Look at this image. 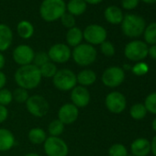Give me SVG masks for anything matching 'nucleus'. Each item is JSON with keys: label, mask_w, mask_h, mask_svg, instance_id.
Masks as SVG:
<instances>
[{"label": "nucleus", "mask_w": 156, "mask_h": 156, "mask_svg": "<svg viewBox=\"0 0 156 156\" xmlns=\"http://www.w3.org/2000/svg\"><path fill=\"white\" fill-rule=\"evenodd\" d=\"M23 156H41V155L36 152H28V153L24 154Z\"/></svg>", "instance_id": "obj_44"}, {"label": "nucleus", "mask_w": 156, "mask_h": 156, "mask_svg": "<svg viewBox=\"0 0 156 156\" xmlns=\"http://www.w3.org/2000/svg\"><path fill=\"white\" fill-rule=\"evenodd\" d=\"M50 62V58H49V55H48V52L46 51H38V52H35V55H34V59H33V64L36 65L37 67H41L42 66L43 64H45L46 62Z\"/></svg>", "instance_id": "obj_33"}, {"label": "nucleus", "mask_w": 156, "mask_h": 156, "mask_svg": "<svg viewBox=\"0 0 156 156\" xmlns=\"http://www.w3.org/2000/svg\"><path fill=\"white\" fill-rule=\"evenodd\" d=\"M83 36L87 43L95 46L100 45L106 41L108 33L104 27L98 24H91L86 27V29L83 30Z\"/></svg>", "instance_id": "obj_9"}, {"label": "nucleus", "mask_w": 156, "mask_h": 156, "mask_svg": "<svg viewBox=\"0 0 156 156\" xmlns=\"http://www.w3.org/2000/svg\"><path fill=\"white\" fill-rule=\"evenodd\" d=\"M144 106L147 109V112L149 111L150 113L156 115V92L150 94L146 98Z\"/></svg>", "instance_id": "obj_32"}, {"label": "nucleus", "mask_w": 156, "mask_h": 156, "mask_svg": "<svg viewBox=\"0 0 156 156\" xmlns=\"http://www.w3.org/2000/svg\"><path fill=\"white\" fill-rule=\"evenodd\" d=\"M125 79V72L119 66H110L107 68L102 75L101 81L107 87L114 88L119 87Z\"/></svg>", "instance_id": "obj_8"}, {"label": "nucleus", "mask_w": 156, "mask_h": 156, "mask_svg": "<svg viewBox=\"0 0 156 156\" xmlns=\"http://www.w3.org/2000/svg\"><path fill=\"white\" fill-rule=\"evenodd\" d=\"M50 61L56 63H65L72 58V50L65 43H55L47 51Z\"/></svg>", "instance_id": "obj_11"}, {"label": "nucleus", "mask_w": 156, "mask_h": 156, "mask_svg": "<svg viewBox=\"0 0 156 156\" xmlns=\"http://www.w3.org/2000/svg\"><path fill=\"white\" fill-rule=\"evenodd\" d=\"M122 7L125 9H134L139 5V0H121Z\"/></svg>", "instance_id": "obj_37"}, {"label": "nucleus", "mask_w": 156, "mask_h": 156, "mask_svg": "<svg viewBox=\"0 0 156 156\" xmlns=\"http://www.w3.org/2000/svg\"><path fill=\"white\" fill-rule=\"evenodd\" d=\"M131 156H133V155H131Z\"/></svg>", "instance_id": "obj_47"}, {"label": "nucleus", "mask_w": 156, "mask_h": 156, "mask_svg": "<svg viewBox=\"0 0 156 156\" xmlns=\"http://www.w3.org/2000/svg\"><path fill=\"white\" fill-rule=\"evenodd\" d=\"M105 105L109 112L113 114H120L126 108L127 100L122 93L112 91L106 96Z\"/></svg>", "instance_id": "obj_12"}, {"label": "nucleus", "mask_w": 156, "mask_h": 156, "mask_svg": "<svg viewBox=\"0 0 156 156\" xmlns=\"http://www.w3.org/2000/svg\"><path fill=\"white\" fill-rule=\"evenodd\" d=\"M132 72L136 75H143L148 72V65L144 62H137V64L132 67Z\"/></svg>", "instance_id": "obj_36"}, {"label": "nucleus", "mask_w": 156, "mask_h": 156, "mask_svg": "<svg viewBox=\"0 0 156 156\" xmlns=\"http://www.w3.org/2000/svg\"><path fill=\"white\" fill-rule=\"evenodd\" d=\"M61 20V22H62V26L64 27V28H66V29H72V28H73V27H75V23H76V21H75V18H74V16H73V15H71L70 13H64L62 16V18L60 19Z\"/></svg>", "instance_id": "obj_34"}, {"label": "nucleus", "mask_w": 156, "mask_h": 156, "mask_svg": "<svg viewBox=\"0 0 156 156\" xmlns=\"http://www.w3.org/2000/svg\"><path fill=\"white\" fill-rule=\"evenodd\" d=\"M151 127H152L153 130L156 131V118L153 119V121H152V123H151Z\"/></svg>", "instance_id": "obj_46"}, {"label": "nucleus", "mask_w": 156, "mask_h": 156, "mask_svg": "<svg viewBox=\"0 0 156 156\" xmlns=\"http://www.w3.org/2000/svg\"><path fill=\"white\" fill-rule=\"evenodd\" d=\"M141 1H143V2H145V3H148V4L156 3V0H141Z\"/></svg>", "instance_id": "obj_45"}, {"label": "nucleus", "mask_w": 156, "mask_h": 156, "mask_svg": "<svg viewBox=\"0 0 156 156\" xmlns=\"http://www.w3.org/2000/svg\"><path fill=\"white\" fill-rule=\"evenodd\" d=\"M97 57V49L88 43H81L74 47L72 51V58L73 62L81 67H87L93 64L96 62Z\"/></svg>", "instance_id": "obj_3"}, {"label": "nucleus", "mask_w": 156, "mask_h": 156, "mask_svg": "<svg viewBox=\"0 0 156 156\" xmlns=\"http://www.w3.org/2000/svg\"><path fill=\"white\" fill-rule=\"evenodd\" d=\"M87 9V4L84 0H70L66 5V9L68 13L73 16L83 15Z\"/></svg>", "instance_id": "obj_22"}, {"label": "nucleus", "mask_w": 156, "mask_h": 156, "mask_svg": "<svg viewBox=\"0 0 156 156\" xmlns=\"http://www.w3.org/2000/svg\"><path fill=\"white\" fill-rule=\"evenodd\" d=\"M9 109L7 107H4L2 105H0V124L5 122L9 119Z\"/></svg>", "instance_id": "obj_38"}, {"label": "nucleus", "mask_w": 156, "mask_h": 156, "mask_svg": "<svg viewBox=\"0 0 156 156\" xmlns=\"http://www.w3.org/2000/svg\"><path fill=\"white\" fill-rule=\"evenodd\" d=\"M66 12L64 0H43L40 7L41 19L46 22H53L62 18Z\"/></svg>", "instance_id": "obj_2"}, {"label": "nucleus", "mask_w": 156, "mask_h": 156, "mask_svg": "<svg viewBox=\"0 0 156 156\" xmlns=\"http://www.w3.org/2000/svg\"><path fill=\"white\" fill-rule=\"evenodd\" d=\"M52 84L54 87L59 91H71L74 87L77 86L76 73L68 68L60 69L52 77Z\"/></svg>", "instance_id": "obj_4"}, {"label": "nucleus", "mask_w": 156, "mask_h": 156, "mask_svg": "<svg viewBox=\"0 0 156 156\" xmlns=\"http://www.w3.org/2000/svg\"><path fill=\"white\" fill-rule=\"evenodd\" d=\"M71 103L78 108H84L87 107L91 100V94L87 87L82 86H76L70 91Z\"/></svg>", "instance_id": "obj_14"}, {"label": "nucleus", "mask_w": 156, "mask_h": 156, "mask_svg": "<svg viewBox=\"0 0 156 156\" xmlns=\"http://www.w3.org/2000/svg\"><path fill=\"white\" fill-rule=\"evenodd\" d=\"M129 114H130L132 119H134L136 120H140L146 116L147 109H146V108H145V106L143 104L137 103V104H134L130 108Z\"/></svg>", "instance_id": "obj_27"}, {"label": "nucleus", "mask_w": 156, "mask_h": 156, "mask_svg": "<svg viewBox=\"0 0 156 156\" xmlns=\"http://www.w3.org/2000/svg\"><path fill=\"white\" fill-rule=\"evenodd\" d=\"M151 151L154 156H156V136L153 137L151 143Z\"/></svg>", "instance_id": "obj_41"}, {"label": "nucleus", "mask_w": 156, "mask_h": 156, "mask_svg": "<svg viewBox=\"0 0 156 156\" xmlns=\"http://www.w3.org/2000/svg\"><path fill=\"white\" fill-rule=\"evenodd\" d=\"M13 42V31L7 24L0 23V52L6 51Z\"/></svg>", "instance_id": "obj_18"}, {"label": "nucleus", "mask_w": 156, "mask_h": 156, "mask_svg": "<svg viewBox=\"0 0 156 156\" xmlns=\"http://www.w3.org/2000/svg\"><path fill=\"white\" fill-rule=\"evenodd\" d=\"M84 1H85L87 4H90V5H97V4H99L100 2H102L103 0H84Z\"/></svg>", "instance_id": "obj_43"}, {"label": "nucleus", "mask_w": 156, "mask_h": 156, "mask_svg": "<svg viewBox=\"0 0 156 156\" xmlns=\"http://www.w3.org/2000/svg\"><path fill=\"white\" fill-rule=\"evenodd\" d=\"M47 138V132L42 128H32L28 132V140H30V142L35 145L43 144Z\"/></svg>", "instance_id": "obj_23"}, {"label": "nucleus", "mask_w": 156, "mask_h": 156, "mask_svg": "<svg viewBox=\"0 0 156 156\" xmlns=\"http://www.w3.org/2000/svg\"><path fill=\"white\" fill-rule=\"evenodd\" d=\"M100 51L102 54H104L107 57H112L115 54V47L110 41H104L100 44Z\"/></svg>", "instance_id": "obj_35"}, {"label": "nucleus", "mask_w": 156, "mask_h": 156, "mask_svg": "<svg viewBox=\"0 0 156 156\" xmlns=\"http://www.w3.org/2000/svg\"><path fill=\"white\" fill-rule=\"evenodd\" d=\"M35 51L34 50L27 44L18 45L12 52L13 61L20 66H24L31 64L33 62Z\"/></svg>", "instance_id": "obj_13"}, {"label": "nucleus", "mask_w": 156, "mask_h": 156, "mask_svg": "<svg viewBox=\"0 0 156 156\" xmlns=\"http://www.w3.org/2000/svg\"><path fill=\"white\" fill-rule=\"evenodd\" d=\"M7 84V75L3 71H0V90L5 88Z\"/></svg>", "instance_id": "obj_39"}, {"label": "nucleus", "mask_w": 156, "mask_h": 156, "mask_svg": "<svg viewBox=\"0 0 156 156\" xmlns=\"http://www.w3.org/2000/svg\"><path fill=\"white\" fill-rule=\"evenodd\" d=\"M133 156H147L151 151V142L144 138H139L133 140L130 145Z\"/></svg>", "instance_id": "obj_19"}, {"label": "nucleus", "mask_w": 156, "mask_h": 156, "mask_svg": "<svg viewBox=\"0 0 156 156\" xmlns=\"http://www.w3.org/2000/svg\"><path fill=\"white\" fill-rule=\"evenodd\" d=\"M148 46L141 41H133L129 42L124 50L125 56L133 62H140L148 55Z\"/></svg>", "instance_id": "obj_10"}, {"label": "nucleus", "mask_w": 156, "mask_h": 156, "mask_svg": "<svg viewBox=\"0 0 156 156\" xmlns=\"http://www.w3.org/2000/svg\"><path fill=\"white\" fill-rule=\"evenodd\" d=\"M144 40L148 44H156V22L151 23L144 30Z\"/></svg>", "instance_id": "obj_28"}, {"label": "nucleus", "mask_w": 156, "mask_h": 156, "mask_svg": "<svg viewBox=\"0 0 156 156\" xmlns=\"http://www.w3.org/2000/svg\"><path fill=\"white\" fill-rule=\"evenodd\" d=\"M79 118V108L73 104L64 103L60 107L57 112V119L62 121L65 126L74 123Z\"/></svg>", "instance_id": "obj_15"}, {"label": "nucleus", "mask_w": 156, "mask_h": 156, "mask_svg": "<svg viewBox=\"0 0 156 156\" xmlns=\"http://www.w3.org/2000/svg\"><path fill=\"white\" fill-rule=\"evenodd\" d=\"M148 54L154 60H156V44L151 45V48H149L148 50Z\"/></svg>", "instance_id": "obj_40"}, {"label": "nucleus", "mask_w": 156, "mask_h": 156, "mask_svg": "<svg viewBox=\"0 0 156 156\" xmlns=\"http://www.w3.org/2000/svg\"><path fill=\"white\" fill-rule=\"evenodd\" d=\"M97 73L92 69L85 68L76 73V81L78 86H82L85 87H91L97 82Z\"/></svg>", "instance_id": "obj_16"}, {"label": "nucleus", "mask_w": 156, "mask_h": 156, "mask_svg": "<svg viewBox=\"0 0 156 156\" xmlns=\"http://www.w3.org/2000/svg\"><path fill=\"white\" fill-rule=\"evenodd\" d=\"M12 96H13V100L19 104H25L30 98L29 91L19 87L15 88L14 91H12Z\"/></svg>", "instance_id": "obj_29"}, {"label": "nucleus", "mask_w": 156, "mask_h": 156, "mask_svg": "<svg viewBox=\"0 0 156 156\" xmlns=\"http://www.w3.org/2000/svg\"><path fill=\"white\" fill-rule=\"evenodd\" d=\"M13 101L12 91L9 90L8 88H3L0 90V105L4 107H8Z\"/></svg>", "instance_id": "obj_31"}, {"label": "nucleus", "mask_w": 156, "mask_h": 156, "mask_svg": "<svg viewBox=\"0 0 156 156\" xmlns=\"http://www.w3.org/2000/svg\"><path fill=\"white\" fill-rule=\"evenodd\" d=\"M121 25L122 32L129 38H136L140 36L145 30L144 20L137 15H126L123 18Z\"/></svg>", "instance_id": "obj_5"}, {"label": "nucleus", "mask_w": 156, "mask_h": 156, "mask_svg": "<svg viewBox=\"0 0 156 156\" xmlns=\"http://www.w3.org/2000/svg\"><path fill=\"white\" fill-rule=\"evenodd\" d=\"M65 125L58 119L51 120L48 125V133L51 137H61L64 132Z\"/></svg>", "instance_id": "obj_25"}, {"label": "nucleus", "mask_w": 156, "mask_h": 156, "mask_svg": "<svg viewBox=\"0 0 156 156\" xmlns=\"http://www.w3.org/2000/svg\"><path fill=\"white\" fill-rule=\"evenodd\" d=\"M43 150L47 156H68L69 147L61 137L49 136L43 143Z\"/></svg>", "instance_id": "obj_7"}, {"label": "nucleus", "mask_w": 156, "mask_h": 156, "mask_svg": "<svg viewBox=\"0 0 156 156\" xmlns=\"http://www.w3.org/2000/svg\"><path fill=\"white\" fill-rule=\"evenodd\" d=\"M6 65V58L2 52H0V71H2Z\"/></svg>", "instance_id": "obj_42"}, {"label": "nucleus", "mask_w": 156, "mask_h": 156, "mask_svg": "<svg viewBox=\"0 0 156 156\" xmlns=\"http://www.w3.org/2000/svg\"><path fill=\"white\" fill-rule=\"evenodd\" d=\"M108 156H128V150L123 144L115 143L108 149Z\"/></svg>", "instance_id": "obj_30"}, {"label": "nucleus", "mask_w": 156, "mask_h": 156, "mask_svg": "<svg viewBox=\"0 0 156 156\" xmlns=\"http://www.w3.org/2000/svg\"><path fill=\"white\" fill-rule=\"evenodd\" d=\"M27 111L35 118L45 117L50 110V104L48 100L41 95L30 96L25 103Z\"/></svg>", "instance_id": "obj_6"}, {"label": "nucleus", "mask_w": 156, "mask_h": 156, "mask_svg": "<svg viewBox=\"0 0 156 156\" xmlns=\"http://www.w3.org/2000/svg\"><path fill=\"white\" fill-rule=\"evenodd\" d=\"M65 40H66V44L69 47L74 48L78 45H80L84 40L83 30L78 27H73L72 29H69L66 32Z\"/></svg>", "instance_id": "obj_20"}, {"label": "nucleus", "mask_w": 156, "mask_h": 156, "mask_svg": "<svg viewBox=\"0 0 156 156\" xmlns=\"http://www.w3.org/2000/svg\"><path fill=\"white\" fill-rule=\"evenodd\" d=\"M14 80L19 87L29 91L37 88L41 85L42 76L39 67L31 63L20 66L14 73Z\"/></svg>", "instance_id": "obj_1"}, {"label": "nucleus", "mask_w": 156, "mask_h": 156, "mask_svg": "<svg viewBox=\"0 0 156 156\" xmlns=\"http://www.w3.org/2000/svg\"><path fill=\"white\" fill-rule=\"evenodd\" d=\"M104 16H105L106 20L108 23L114 24V25L121 23L124 18L121 9L116 6H110L107 8L104 12Z\"/></svg>", "instance_id": "obj_21"}, {"label": "nucleus", "mask_w": 156, "mask_h": 156, "mask_svg": "<svg viewBox=\"0 0 156 156\" xmlns=\"http://www.w3.org/2000/svg\"><path fill=\"white\" fill-rule=\"evenodd\" d=\"M17 32L21 39L29 40L34 34V27L28 20H21L17 26Z\"/></svg>", "instance_id": "obj_24"}, {"label": "nucleus", "mask_w": 156, "mask_h": 156, "mask_svg": "<svg viewBox=\"0 0 156 156\" xmlns=\"http://www.w3.org/2000/svg\"><path fill=\"white\" fill-rule=\"evenodd\" d=\"M16 144L15 135L6 128H0V151H9Z\"/></svg>", "instance_id": "obj_17"}, {"label": "nucleus", "mask_w": 156, "mask_h": 156, "mask_svg": "<svg viewBox=\"0 0 156 156\" xmlns=\"http://www.w3.org/2000/svg\"><path fill=\"white\" fill-rule=\"evenodd\" d=\"M40 72H41V74L42 76V78H51L55 75V73H57L58 71V68L56 66V64L52 62H46L45 64H43L42 66H41L40 68Z\"/></svg>", "instance_id": "obj_26"}]
</instances>
